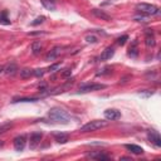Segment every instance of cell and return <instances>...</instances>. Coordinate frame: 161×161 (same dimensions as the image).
<instances>
[{
  "label": "cell",
  "mask_w": 161,
  "mask_h": 161,
  "mask_svg": "<svg viewBox=\"0 0 161 161\" xmlns=\"http://www.w3.org/2000/svg\"><path fill=\"white\" fill-rule=\"evenodd\" d=\"M48 116H49L50 119H53V121H55V122H58V123H68V122L70 121V116H69L64 109H62V108H59V107L52 108V109L49 111Z\"/></svg>",
  "instance_id": "cell-1"
},
{
  "label": "cell",
  "mask_w": 161,
  "mask_h": 161,
  "mask_svg": "<svg viewBox=\"0 0 161 161\" xmlns=\"http://www.w3.org/2000/svg\"><path fill=\"white\" fill-rule=\"evenodd\" d=\"M108 126V121H102V119H93L88 123H86L84 126L80 127V132H94L98 131L103 127Z\"/></svg>",
  "instance_id": "cell-2"
},
{
  "label": "cell",
  "mask_w": 161,
  "mask_h": 161,
  "mask_svg": "<svg viewBox=\"0 0 161 161\" xmlns=\"http://www.w3.org/2000/svg\"><path fill=\"white\" fill-rule=\"evenodd\" d=\"M136 10L140 11L141 14H145V15H156V14L160 13V10L156 5H151V4H146V3L137 4Z\"/></svg>",
  "instance_id": "cell-3"
},
{
  "label": "cell",
  "mask_w": 161,
  "mask_h": 161,
  "mask_svg": "<svg viewBox=\"0 0 161 161\" xmlns=\"http://www.w3.org/2000/svg\"><path fill=\"white\" fill-rule=\"evenodd\" d=\"M103 88H106V86L104 84H101V83H86V84H82L79 87V92L87 93V92L99 91V89H103Z\"/></svg>",
  "instance_id": "cell-4"
},
{
  "label": "cell",
  "mask_w": 161,
  "mask_h": 161,
  "mask_svg": "<svg viewBox=\"0 0 161 161\" xmlns=\"http://www.w3.org/2000/svg\"><path fill=\"white\" fill-rule=\"evenodd\" d=\"M25 143H26V136L25 135L16 136L14 138V148L16 151H23L24 147H25Z\"/></svg>",
  "instance_id": "cell-5"
},
{
  "label": "cell",
  "mask_w": 161,
  "mask_h": 161,
  "mask_svg": "<svg viewBox=\"0 0 161 161\" xmlns=\"http://www.w3.org/2000/svg\"><path fill=\"white\" fill-rule=\"evenodd\" d=\"M104 117L109 121H116V119L121 118V112L116 108H108L104 111Z\"/></svg>",
  "instance_id": "cell-6"
},
{
  "label": "cell",
  "mask_w": 161,
  "mask_h": 161,
  "mask_svg": "<svg viewBox=\"0 0 161 161\" xmlns=\"http://www.w3.org/2000/svg\"><path fill=\"white\" fill-rule=\"evenodd\" d=\"M43 135L40 132H33L30 135V148H36V146L40 143V140H42Z\"/></svg>",
  "instance_id": "cell-7"
},
{
  "label": "cell",
  "mask_w": 161,
  "mask_h": 161,
  "mask_svg": "<svg viewBox=\"0 0 161 161\" xmlns=\"http://www.w3.org/2000/svg\"><path fill=\"white\" fill-rule=\"evenodd\" d=\"M148 140H150V142L153 143L156 147H160V146H161V137H160V135H158L157 132H155V131L148 132Z\"/></svg>",
  "instance_id": "cell-8"
},
{
  "label": "cell",
  "mask_w": 161,
  "mask_h": 161,
  "mask_svg": "<svg viewBox=\"0 0 161 161\" xmlns=\"http://www.w3.org/2000/svg\"><path fill=\"white\" fill-rule=\"evenodd\" d=\"M16 72H18V67H16V64H14V63H10V64H8L6 67H4V73H5L6 75H9V77L15 75Z\"/></svg>",
  "instance_id": "cell-9"
},
{
  "label": "cell",
  "mask_w": 161,
  "mask_h": 161,
  "mask_svg": "<svg viewBox=\"0 0 161 161\" xmlns=\"http://www.w3.org/2000/svg\"><path fill=\"white\" fill-rule=\"evenodd\" d=\"M92 14H93V15H96L97 18L102 19V20H106V21H111V20H112V18H111L108 14H106L104 11L98 10V9H93V10H92Z\"/></svg>",
  "instance_id": "cell-10"
},
{
  "label": "cell",
  "mask_w": 161,
  "mask_h": 161,
  "mask_svg": "<svg viewBox=\"0 0 161 161\" xmlns=\"http://www.w3.org/2000/svg\"><path fill=\"white\" fill-rule=\"evenodd\" d=\"M113 54H114V49H113L112 47H108V48H106V49L102 52V54H101V60H108V59H111V58L113 57Z\"/></svg>",
  "instance_id": "cell-11"
},
{
  "label": "cell",
  "mask_w": 161,
  "mask_h": 161,
  "mask_svg": "<svg viewBox=\"0 0 161 161\" xmlns=\"http://www.w3.org/2000/svg\"><path fill=\"white\" fill-rule=\"evenodd\" d=\"M60 50H62V48H60V47H55L54 49H52V50L47 54L45 59H47V60H53V59H55V58L60 54Z\"/></svg>",
  "instance_id": "cell-12"
},
{
  "label": "cell",
  "mask_w": 161,
  "mask_h": 161,
  "mask_svg": "<svg viewBox=\"0 0 161 161\" xmlns=\"http://www.w3.org/2000/svg\"><path fill=\"white\" fill-rule=\"evenodd\" d=\"M138 54V47H137V40H133L132 44L128 48V55L132 58H136Z\"/></svg>",
  "instance_id": "cell-13"
},
{
  "label": "cell",
  "mask_w": 161,
  "mask_h": 161,
  "mask_svg": "<svg viewBox=\"0 0 161 161\" xmlns=\"http://www.w3.org/2000/svg\"><path fill=\"white\" fill-rule=\"evenodd\" d=\"M155 36H153V34L151 33V31H147L146 33V36H145V44L147 45V47H153L155 45Z\"/></svg>",
  "instance_id": "cell-14"
},
{
  "label": "cell",
  "mask_w": 161,
  "mask_h": 161,
  "mask_svg": "<svg viewBox=\"0 0 161 161\" xmlns=\"http://www.w3.org/2000/svg\"><path fill=\"white\" fill-rule=\"evenodd\" d=\"M126 148L130 150L132 153H136V155H140V153L143 152L142 147H140V146H137V145H126Z\"/></svg>",
  "instance_id": "cell-15"
},
{
  "label": "cell",
  "mask_w": 161,
  "mask_h": 161,
  "mask_svg": "<svg viewBox=\"0 0 161 161\" xmlns=\"http://www.w3.org/2000/svg\"><path fill=\"white\" fill-rule=\"evenodd\" d=\"M42 49H43V44L40 42H34L31 44V52H33V54H39L42 52Z\"/></svg>",
  "instance_id": "cell-16"
},
{
  "label": "cell",
  "mask_w": 161,
  "mask_h": 161,
  "mask_svg": "<svg viewBox=\"0 0 161 161\" xmlns=\"http://www.w3.org/2000/svg\"><path fill=\"white\" fill-rule=\"evenodd\" d=\"M54 137H55V141L58 143H65L68 141V136L64 135V133H55Z\"/></svg>",
  "instance_id": "cell-17"
},
{
  "label": "cell",
  "mask_w": 161,
  "mask_h": 161,
  "mask_svg": "<svg viewBox=\"0 0 161 161\" xmlns=\"http://www.w3.org/2000/svg\"><path fill=\"white\" fill-rule=\"evenodd\" d=\"M33 73H34V69H30V68H24L20 70L21 78H29L30 75H33Z\"/></svg>",
  "instance_id": "cell-18"
},
{
  "label": "cell",
  "mask_w": 161,
  "mask_h": 161,
  "mask_svg": "<svg viewBox=\"0 0 161 161\" xmlns=\"http://www.w3.org/2000/svg\"><path fill=\"white\" fill-rule=\"evenodd\" d=\"M92 158H96V160H108L109 158V156L108 155H104V153H102V152H97V153H92V155H89Z\"/></svg>",
  "instance_id": "cell-19"
},
{
  "label": "cell",
  "mask_w": 161,
  "mask_h": 161,
  "mask_svg": "<svg viewBox=\"0 0 161 161\" xmlns=\"http://www.w3.org/2000/svg\"><path fill=\"white\" fill-rule=\"evenodd\" d=\"M40 3H42L47 9H49V10H54V9H55L54 3H52L50 0H40Z\"/></svg>",
  "instance_id": "cell-20"
},
{
  "label": "cell",
  "mask_w": 161,
  "mask_h": 161,
  "mask_svg": "<svg viewBox=\"0 0 161 161\" xmlns=\"http://www.w3.org/2000/svg\"><path fill=\"white\" fill-rule=\"evenodd\" d=\"M38 98L36 97H30V98H19V99H15L14 102H35Z\"/></svg>",
  "instance_id": "cell-21"
},
{
  "label": "cell",
  "mask_w": 161,
  "mask_h": 161,
  "mask_svg": "<svg viewBox=\"0 0 161 161\" xmlns=\"http://www.w3.org/2000/svg\"><path fill=\"white\" fill-rule=\"evenodd\" d=\"M127 40H128V36H127V35H122V36H119V38L117 39V44H118V45H123Z\"/></svg>",
  "instance_id": "cell-22"
},
{
  "label": "cell",
  "mask_w": 161,
  "mask_h": 161,
  "mask_svg": "<svg viewBox=\"0 0 161 161\" xmlns=\"http://www.w3.org/2000/svg\"><path fill=\"white\" fill-rule=\"evenodd\" d=\"M86 40H87V43H97L98 42V39H97L96 35H87L86 36Z\"/></svg>",
  "instance_id": "cell-23"
},
{
  "label": "cell",
  "mask_w": 161,
  "mask_h": 161,
  "mask_svg": "<svg viewBox=\"0 0 161 161\" xmlns=\"http://www.w3.org/2000/svg\"><path fill=\"white\" fill-rule=\"evenodd\" d=\"M13 125L11 123H5V125H3V126H0V133H4V132H6L10 127H11Z\"/></svg>",
  "instance_id": "cell-24"
},
{
  "label": "cell",
  "mask_w": 161,
  "mask_h": 161,
  "mask_svg": "<svg viewBox=\"0 0 161 161\" xmlns=\"http://www.w3.org/2000/svg\"><path fill=\"white\" fill-rule=\"evenodd\" d=\"M45 20V18L44 16H39V18H36L33 23H31V25H38V24H40V23H43Z\"/></svg>",
  "instance_id": "cell-25"
},
{
  "label": "cell",
  "mask_w": 161,
  "mask_h": 161,
  "mask_svg": "<svg viewBox=\"0 0 161 161\" xmlns=\"http://www.w3.org/2000/svg\"><path fill=\"white\" fill-rule=\"evenodd\" d=\"M43 74H44V69H34L33 75H35V77H42Z\"/></svg>",
  "instance_id": "cell-26"
},
{
  "label": "cell",
  "mask_w": 161,
  "mask_h": 161,
  "mask_svg": "<svg viewBox=\"0 0 161 161\" xmlns=\"http://www.w3.org/2000/svg\"><path fill=\"white\" fill-rule=\"evenodd\" d=\"M0 23L1 24H5V25H8V24H10V21L5 18V13L3 14V15H0Z\"/></svg>",
  "instance_id": "cell-27"
},
{
  "label": "cell",
  "mask_w": 161,
  "mask_h": 161,
  "mask_svg": "<svg viewBox=\"0 0 161 161\" xmlns=\"http://www.w3.org/2000/svg\"><path fill=\"white\" fill-rule=\"evenodd\" d=\"M59 67H60V64H59V63H57V64H53L52 67H49V72H54V70H55V69H58Z\"/></svg>",
  "instance_id": "cell-28"
},
{
  "label": "cell",
  "mask_w": 161,
  "mask_h": 161,
  "mask_svg": "<svg viewBox=\"0 0 161 161\" xmlns=\"http://www.w3.org/2000/svg\"><path fill=\"white\" fill-rule=\"evenodd\" d=\"M70 73H72L70 69H64V72L62 73V75H63V77H68V75H70Z\"/></svg>",
  "instance_id": "cell-29"
},
{
  "label": "cell",
  "mask_w": 161,
  "mask_h": 161,
  "mask_svg": "<svg viewBox=\"0 0 161 161\" xmlns=\"http://www.w3.org/2000/svg\"><path fill=\"white\" fill-rule=\"evenodd\" d=\"M4 72V67L3 65H0V73H3Z\"/></svg>",
  "instance_id": "cell-30"
},
{
  "label": "cell",
  "mask_w": 161,
  "mask_h": 161,
  "mask_svg": "<svg viewBox=\"0 0 161 161\" xmlns=\"http://www.w3.org/2000/svg\"><path fill=\"white\" fill-rule=\"evenodd\" d=\"M50 1H52V3H55V0H50Z\"/></svg>",
  "instance_id": "cell-31"
}]
</instances>
